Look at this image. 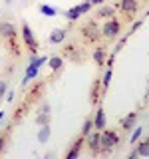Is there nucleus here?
<instances>
[{
    "mask_svg": "<svg viewBox=\"0 0 149 159\" xmlns=\"http://www.w3.org/2000/svg\"><path fill=\"white\" fill-rule=\"evenodd\" d=\"M38 70H40V68L32 66V64H30V66L26 68V76H24V80H22V84H24V86H26V84H30V82H32L34 78L38 76Z\"/></svg>",
    "mask_w": 149,
    "mask_h": 159,
    "instance_id": "18",
    "label": "nucleus"
},
{
    "mask_svg": "<svg viewBox=\"0 0 149 159\" xmlns=\"http://www.w3.org/2000/svg\"><path fill=\"white\" fill-rule=\"evenodd\" d=\"M107 48L106 46H97L96 50H93V54H92V58H93V62H96V66H106V60H107Z\"/></svg>",
    "mask_w": 149,
    "mask_h": 159,
    "instance_id": "11",
    "label": "nucleus"
},
{
    "mask_svg": "<svg viewBox=\"0 0 149 159\" xmlns=\"http://www.w3.org/2000/svg\"><path fill=\"white\" fill-rule=\"evenodd\" d=\"M139 26H143V20H137V22H133V26H131V30H129V32H127V36H131V34L135 32V30H137Z\"/></svg>",
    "mask_w": 149,
    "mask_h": 159,
    "instance_id": "28",
    "label": "nucleus"
},
{
    "mask_svg": "<svg viewBox=\"0 0 149 159\" xmlns=\"http://www.w3.org/2000/svg\"><path fill=\"white\" fill-rule=\"evenodd\" d=\"M113 16H115V6H111V4H102L96 12V18L99 20H109Z\"/></svg>",
    "mask_w": 149,
    "mask_h": 159,
    "instance_id": "9",
    "label": "nucleus"
},
{
    "mask_svg": "<svg viewBox=\"0 0 149 159\" xmlns=\"http://www.w3.org/2000/svg\"><path fill=\"white\" fill-rule=\"evenodd\" d=\"M4 117V111H0V119H2Z\"/></svg>",
    "mask_w": 149,
    "mask_h": 159,
    "instance_id": "31",
    "label": "nucleus"
},
{
    "mask_svg": "<svg viewBox=\"0 0 149 159\" xmlns=\"http://www.w3.org/2000/svg\"><path fill=\"white\" fill-rule=\"evenodd\" d=\"M111 78H113V66H107L106 74H103V78H102V96L107 92V88H109V82H111Z\"/></svg>",
    "mask_w": 149,
    "mask_h": 159,
    "instance_id": "16",
    "label": "nucleus"
},
{
    "mask_svg": "<svg viewBox=\"0 0 149 159\" xmlns=\"http://www.w3.org/2000/svg\"><path fill=\"white\" fill-rule=\"evenodd\" d=\"M66 38H68V30L66 28H56V30H52V32H50L48 42L52 44V46H60V44L66 42Z\"/></svg>",
    "mask_w": 149,
    "mask_h": 159,
    "instance_id": "8",
    "label": "nucleus"
},
{
    "mask_svg": "<svg viewBox=\"0 0 149 159\" xmlns=\"http://www.w3.org/2000/svg\"><path fill=\"white\" fill-rule=\"evenodd\" d=\"M84 143H86V137L84 135H79L76 141L72 143V147L68 149V153H66V157L68 159H76L78 155H79V151H82V147H84Z\"/></svg>",
    "mask_w": 149,
    "mask_h": 159,
    "instance_id": "10",
    "label": "nucleus"
},
{
    "mask_svg": "<svg viewBox=\"0 0 149 159\" xmlns=\"http://www.w3.org/2000/svg\"><path fill=\"white\" fill-rule=\"evenodd\" d=\"M119 143V135L113 129H102V137H99V153H109L113 147Z\"/></svg>",
    "mask_w": 149,
    "mask_h": 159,
    "instance_id": "3",
    "label": "nucleus"
},
{
    "mask_svg": "<svg viewBox=\"0 0 149 159\" xmlns=\"http://www.w3.org/2000/svg\"><path fill=\"white\" fill-rule=\"evenodd\" d=\"M22 38H24V44H26V48L30 50V54L32 56H38V40H36V36H34V32H32V28H30V24L28 22H22Z\"/></svg>",
    "mask_w": 149,
    "mask_h": 159,
    "instance_id": "4",
    "label": "nucleus"
},
{
    "mask_svg": "<svg viewBox=\"0 0 149 159\" xmlns=\"http://www.w3.org/2000/svg\"><path fill=\"white\" fill-rule=\"evenodd\" d=\"M92 129H93V117H86V121H84V129H82V135L86 137Z\"/></svg>",
    "mask_w": 149,
    "mask_h": 159,
    "instance_id": "23",
    "label": "nucleus"
},
{
    "mask_svg": "<svg viewBox=\"0 0 149 159\" xmlns=\"http://www.w3.org/2000/svg\"><path fill=\"white\" fill-rule=\"evenodd\" d=\"M79 36L86 44H97L99 40H102V28H99V24L96 20H88L86 24H82V28H79Z\"/></svg>",
    "mask_w": 149,
    "mask_h": 159,
    "instance_id": "2",
    "label": "nucleus"
},
{
    "mask_svg": "<svg viewBox=\"0 0 149 159\" xmlns=\"http://www.w3.org/2000/svg\"><path fill=\"white\" fill-rule=\"evenodd\" d=\"M135 149H137V155H141V157H147L149 155V143L145 141V139L137 141L135 143Z\"/></svg>",
    "mask_w": 149,
    "mask_h": 159,
    "instance_id": "21",
    "label": "nucleus"
},
{
    "mask_svg": "<svg viewBox=\"0 0 149 159\" xmlns=\"http://www.w3.org/2000/svg\"><path fill=\"white\" fill-rule=\"evenodd\" d=\"M50 135H52V131H50V123H46V125H40V131H38V141L40 143H46Z\"/></svg>",
    "mask_w": 149,
    "mask_h": 159,
    "instance_id": "19",
    "label": "nucleus"
},
{
    "mask_svg": "<svg viewBox=\"0 0 149 159\" xmlns=\"http://www.w3.org/2000/svg\"><path fill=\"white\" fill-rule=\"evenodd\" d=\"M99 137H102V131H89L88 135H86V139H88V147H89V151L93 153V155H99Z\"/></svg>",
    "mask_w": 149,
    "mask_h": 159,
    "instance_id": "7",
    "label": "nucleus"
},
{
    "mask_svg": "<svg viewBox=\"0 0 149 159\" xmlns=\"http://www.w3.org/2000/svg\"><path fill=\"white\" fill-rule=\"evenodd\" d=\"M79 10H82V14H88L89 10H92V4H89V0H86V2L79 4Z\"/></svg>",
    "mask_w": 149,
    "mask_h": 159,
    "instance_id": "26",
    "label": "nucleus"
},
{
    "mask_svg": "<svg viewBox=\"0 0 149 159\" xmlns=\"http://www.w3.org/2000/svg\"><path fill=\"white\" fill-rule=\"evenodd\" d=\"M145 141H147V143H149V137H145Z\"/></svg>",
    "mask_w": 149,
    "mask_h": 159,
    "instance_id": "32",
    "label": "nucleus"
},
{
    "mask_svg": "<svg viewBox=\"0 0 149 159\" xmlns=\"http://www.w3.org/2000/svg\"><path fill=\"white\" fill-rule=\"evenodd\" d=\"M141 133H143V127H135V131H133L131 137H129V143H131V145H135L139 139H141Z\"/></svg>",
    "mask_w": 149,
    "mask_h": 159,
    "instance_id": "24",
    "label": "nucleus"
},
{
    "mask_svg": "<svg viewBox=\"0 0 149 159\" xmlns=\"http://www.w3.org/2000/svg\"><path fill=\"white\" fill-rule=\"evenodd\" d=\"M18 30L12 22H0V38L6 40L8 50H10V56H16L20 58V46H18Z\"/></svg>",
    "mask_w": 149,
    "mask_h": 159,
    "instance_id": "1",
    "label": "nucleus"
},
{
    "mask_svg": "<svg viewBox=\"0 0 149 159\" xmlns=\"http://www.w3.org/2000/svg\"><path fill=\"white\" fill-rule=\"evenodd\" d=\"M115 10H121L123 16H127L129 20H131V16L139 10V2L137 0H119V2L115 4Z\"/></svg>",
    "mask_w": 149,
    "mask_h": 159,
    "instance_id": "6",
    "label": "nucleus"
},
{
    "mask_svg": "<svg viewBox=\"0 0 149 159\" xmlns=\"http://www.w3.org/2000/svg\"><path fill=\"white\" fill-rule=\"evenodd\" d=\"M106 111L102 109V106L97 107L96 111V117H93V129H97V131H102V129H106Z\"/></svg>",
    "mask_w": 149,
    "mask_h": 159,
    "instance_id": "12",
    "label": "nucleus"
},
{
    "mask_svg": "<svg viewBox=\"0 0 149 159\" xmlns=\"http://www.w3.org/2000/svg\"><path fill=\"white\" fill-rule=\"evenodd\" d=\"M99 88H102V80H96V82H93V86H92V96H89V102H92V106H96V103L102 102Z\"/></svg>",
    "mask_w": 149,
    "mask_h": 159,
    "instance_id": "14",
    "label": "nucleus"
},
{
    "mask_svg": "<svg viewBox=\"0 0 149 159\" xmlns=\"http://www.w3.org/2000/svg\"><path fill=\"white\" fill-rule=\"evenodd\" d=\"M48 66L52 72H60V70L64 68V58L62 56H52V58H48Z\"/></svg>",
    "mask_w": 149,
    "mask_h": 159,
    "instance_id": "17",
    "label": "nucleus"
},
{
    "mask_svg": "<svg viewBox=\"0 0 149 159\" xmlns=\"http://www.w3.org/2000/svg\"><path fill=\"white\" fill-rule=\"evenodd\" d=\"M103 2H106V0H89V4H92V6H102Z\"/></svg>",
    "mask_w": 149,
    "mask_h": 159,
    "instance_id": "29",
    "label": "nucleus"
},
{
    "mask_svg": "<svg viewBox=\"0 0 149 159\" xmlns=\"http://www.w3.org/2000/svg\"><path fill=\"white\" fill-rule=\"evenodd\" d=\"M127 157H129V159H133V157H137V149H135V147H133V149H131V151H129V155H127Z\"/></svg>",
    "mask_w": 149,
    "mask_h": 159,
    "instance_id": "30",
    "label": "nucleus"
},
{
    "mask_svg": "<svg viewBox=\"0 0 149 159\" xmlns=\"http://www.w3.org/2000/svg\"><path fill=\"white\" fill-rule=\"evenodd\" d=\"M8 137H10V127H6L2 133H0V153H4V149H6Z\"/></svg>",
    "mask_w": 149,
    "mask_h": 159,
    "instance_id": "22",
    "label": "nucleus"
},
{
    "mask_svg": "<svg viewBox=\"0 0 149 159\" xmlns=\"http://www.w3.org/2000/svg\"><path fill=\"white\" fill-rule=\"evenodd\" d=\"M64 16H66L70 22H76V20H79V16H84L82 14V10H79V4L78 6H74V8H70L66 14H64Z\"/></svg>",
    "mask_w": 149,
    "mask_h": 159,
    "instance_id": "20",
    "label": "nucleus"
},
{
    "mask_svg": "<svg viewBox=\"0 0 149 159\" xmlns=\"http://www.w3.org/2000/svg\"><path fill=\"white\" fill-rule=\"evenodd\" d=\"M6 89H8L6 80H0V98H2V96H6Z\"/></svg>",
    "mask_w": 149,
    "mask_h": 159,
    "instance_id": "27",
    "label": "nucleus"
},
{
    "mask_svg": "<svg viewBox=\"0 0 149 159\" xmlns=\"http://www.w3.org/2000/svg\"><path fill=\"white\" fill-rule=\"evenodd\" d=\"M40 12L46 14V16H56L58 10H56V8H52V6H48V4H42V6H40Z\"/></svg>",
    "mask_w": 149,
    "mask_h": 159,
    "instance_id": "25",
    "label": "nucleus"
},
{
    "mask_svg": "<svg viewBox=\"0 0 149 159\" xmlns=\"http://www.w3.org/2000/svg\"><path fill=\"white\" fill-rule=\"evenodd\" d=\"M36 123L38 125H46V123H50V106L48 103H44L42 109H40V113L36 116Z\"/></svg>",
    "mask_w": 149,
    "mask_h": 159,
    "instance_id": "13",
    "label": "nucleus"
},
{
    "mask_svg": "<svg viewBox=\"0 0 149 159\" xmlns=\"http://www.w3.org/2000/svg\"><path fill=\"white\" fill-rule=\"evenodd\" d=\"M135 123H137V113L131 111L127 117L121 119V129H123V131H129L131 127H135Z\"/></svg>",
    "mask_w": 149,
    "mask_h": 159,
    "instance_id": "15",
    "label": "nucleus"
},
{
    "mask_svg": "<svg viewBox=\"0 0 149 159\" xmlns=\"http://www.w3.org/2000/svg\"><path fill=\"white\" fill-rule=\"evenodd\" d=\"M119 32H121V22H119L115 16L106 20V24L102 26V36L106 40H115L119 36Z\"/></svg>",
    "mask_w": 149,
    "mask_h": 159,
    "instance_id": "5",
    "label": "nucleus"
}]
</instances>
